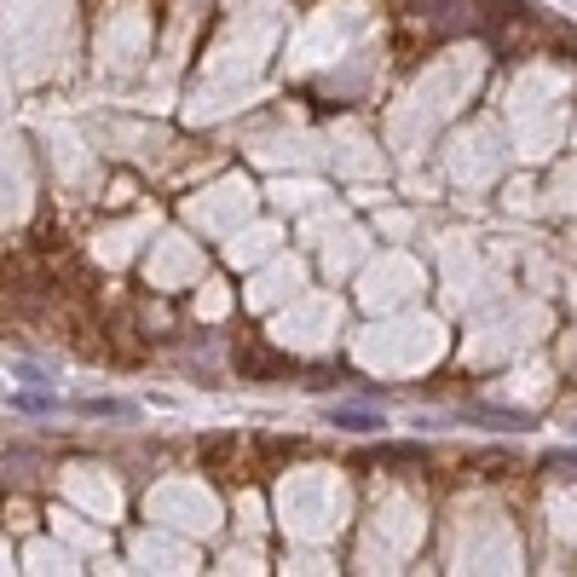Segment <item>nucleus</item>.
Listing matches in <instances>:
<instances>
[{
	"label": "nucleus",
	"instance_id": "nucleus-1",
	"mask_svg": "<svg viewBox=\"0 0 577 577\" xmlns=\"http://www.w3.org/2000/svg\"><path fill=\"white\" fill-rule=\"evenodd\" d=\"M330 421L335 428H353V434H375V428H387L375 410H330Z\"/></svg>",
	"mask_w": 577,
	"mask_h": 577
},
{
	"label": "nucleus",
	"instance_id": "nucleus-2",
	"mask_svg": "<svg viewBox=\"0 0 577 577\" xmlns=\"http://www.w3.org/2000/svg\"><path fill=\"white\" fill-rule=\"evenodd\" d=\"M87 416H133V405H116V398H87Z\"/></svg>",
	"mask_w": 577,
	"mask_h": 577
}]
</instances>
